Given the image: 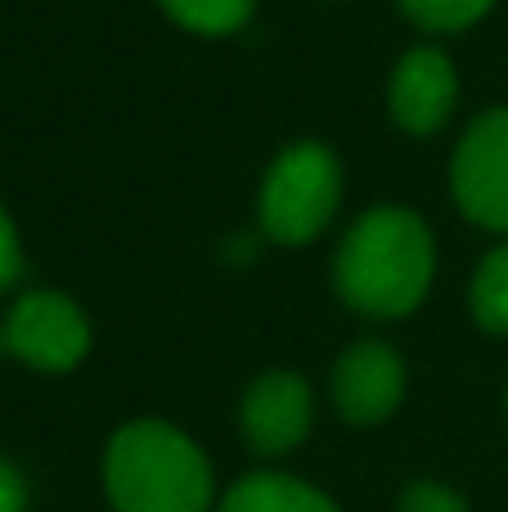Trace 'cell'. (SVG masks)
I'll list each match as a JSON object with an SVG mask.
<instances>
[{
  "instance_id": "obj_1",
  "label": "cell",
  "mask_w": 508,
  "mask_h": 512,
  "mask_svg": "<svg viewBox=\"0 0 508 512\" xmlns=\"http://www.w3.org/2000/svg\"><path fill=\"white\" fill-rule=\"evenodd\" d=\"M437 243L410 207H369L333 256V283L356 315L401 319L428 297Z\"/></svg>"
},
{
  "instance_id": "obj_2",
  "label": "cell",
  "mask_w": 508,
  "mask_h": 512,
  "mask_svg": "<svg viewBox=\"0 0 508 512\" xmlns=\"http://www.w3.org/2000/svg\"><path fill=\"white\" fill-rule=\"evenodd\" d=\"M104 490L117 512H212L207 454L180 427L140 418L104 450Z\"/></svg>"
},
{
  "instance_id": "obj_3",
  "label": "cell",
  "mask_w": 508,
  "mask_h": 512,
  "mask_svg": "<svg viewBox=\"0 0 508 512\" xmlns=\"http://www.w3.org/2000/svg\"><path fill=\"white\" fill-rule=\"evenodd\" d=\"M342 198V167L324 144L306 140L284 149L270 162L266 180H261V230L266 239L297 248V243H311L324 225L333 221Z\"/></svg>"
},
{
  "instance_id": "obj_4",
  "label": "cell",
  "mask_w": 508,
  "mask_h": 512,
  "mask_svg": "<svg viewBox=\"0 0 508 512\" xmlns=\"http://www.w3.org/2000/svg\"><path fill=\"white\" fill-rule=\"evenodd\" d=\"M0 346L36 373H68L90 351V319L63 292L32 288L5 310Z\"/></svg>"
},
{
  "instance_id": "obj_5",
  "label": "cell",
  "mask_w": 508,
  "mask_h": 512,
  "mask_svg": "<svg viewBox=\"0 0 508 512\" xmlns=\"http://www.w3.org/2000/svg\"><path fill=\"white\" fill-rule=\"evenodd\" d=\"M450 189L473 225L508 234V108H491L464 131L450 162Z\"/></svg>"
},
{
  "instance_id": "obj_6",
  "label": "cell",
  "mask_w": 508,
  "mask_h": 512,
  "mask_svg": "<svg viewBox=\"0 0 508 512\" xmlns=\"http://www.w3.org/2000/svg\"><path fill=\"white\" fill-rule=\"evenodd\" d=\"M315 423V391L302 373L270 369L243 391L239 427L243 441L257 454H288L311 436Z\"/></svg>"
},
{
  "instance_id": "obj_7",
  "label": "cell",
  "mask_w": 508,
  "mask_h": 512,
  "mask_svg": "<svg viewBox=\"0 0 508 512\" xmlns=\"http://www.w3.org/2000/svg\"><path fill=\"white\" fill-rule=\"evenodd\" d=\"M405 400V360L378 337H360L333 364V405L347 423L369 427L396 414Z\"/></svg>"
},
{
  "instance_id": "obj_8",
  "label": "cell",
  "mask_w": 508,
  "mask_h": 512,
  "mask_svg": "<svg viewBox=\"0 0 508 512\" xmlns=\"http://www.w3.org/2000/svg\"><path fill=\"white\" fill-rule=\"evenodd\" d=\"M459 104V72L446 50L419 45L401 54L387 81V113L410 135H437Z\"/></svg>"
},
{
  "instance_id": "obj_9",
  "label": "cell",
  "mask_w": 508,
  "mask_h": 512,
  "mask_svg": "<svg viewBox=\"0 0 508 512\" xmlns=\"http://www.w3.org/2000/svg\"><path fill=\"white\" fill-rule=\"evenodd\" d=\"M216 512H342L329 495L284 472H252L225 490Z\"/></svg>"
},
{
  "instance_id": "obj_10",
  "label": "cell",
  "mask_w": 508,
  "mask_h": 512,
  "mask_svg": "<svg viewBox=\"0 0 508 512\" xmlns=\"http://www.w3.org/2000/svg\"><path fill=\"white\" fill-rule=\"evenodd\" d=\"M468 301H473V315L486 333L508 337V243L486 252V261L477 265Z\"/></svg>"
},
{
  "instance_id": "obj_11",
  "label": "cell",
  "mask_w": 508,
  "mask_h": 512,
  "mask_svg": "<svg viewBox=\"0 0 508 512\" xmlns=\"http://www.w3.org/2000/svg\"><path fill=\"white\" fill-rule=\"evenodd\" d=\"M171 23L189 27L198 36H230L252 18L257 0H158Z\"/></svg>"
},
{
  "instance_id": "obj_12",
  "label": "cell",
  "mask_w": 508,
  "mask_h": 512,
  "mask_svg": "<svg viewBox=\"0 0 508 512\" xmlns=\"http://www.w3.org/2000/svg\"><path fill=\"white\" fill-rule=\"evenodd\" d=\"M491 5L495 0H401L410 23H419L423 32H464Z\"/></svg>"
},
{
  "instance_id": "obj_13",
  "label": "cell",
  "mask_w": 508,
  "mask_h": 512,
  "mask_svg": "<svg viewBox=\"0 0 508 512\" xmlns=\"http://www.w3.org/2000/svg\"><path fill=\"white\" fill-rule=\"evenodd\" d=\"M396 512H468V504L441 481H410Z\"/></svg>"
},
{
  "instance_id": "obj_14",
  "label": "cell",
  "mask_w": 508,
  "mask_h": 512,
  "mask_svg": "<svg viewBox=\"0 0 508 512\" xmlns=\"http://www.w3.org/2000/svg\"><path fill=\"white\" fill-rule=\"evenodd\" d=\"M18 279H23V248H18V230L9 212L0 207V292H9Z\"/></svg>"
},
{
  "instance_id": "obj_15",
  "label": "cell",
  "mask_w": 508,
  "mask_h": 512,
  "mask_svg": "<svg viewBox=\"0 0 508 512\" xmlns=\"http://www.w3.org/2000/svg\"><path fill=\"white\" fill-rule=\"evenodd\" d=\"M0 512H27V477L0 459Z\"/></svg>"
}]
</instances>
